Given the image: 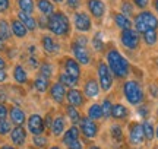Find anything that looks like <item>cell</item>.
Listing matches in <instances>:
<instances>
[{
    "label": "cell",
    "mask_w": 158,
    "mask_h": 149,
    "mask_svg": "<svg viewBox=\"0 0 158 149\" xmlns=\"http://www.w3.org/2000/svg\"><path fill=\"white\" fill-rule=\"evenodd\" d=\"M107 66L110 72L117 76V78H126L129 74V62L117 51V50H110L107 53Z\"/></svg>",
    "instance_id": "6da1fadb"
},
{
    "label": "cell",
    "mask_w": 158,
    "mask_h": 149,
    "mask_svg": "<svg viewBox=\"0 0 158 149\" xmlns=\"http://www.w3.org/2000/svg\"><path fill=\"white\" fill-rule=\"evenodd\" d=\"M47 29L50 31L53 35L57 37H64L69 34L70 31V22H69L68 16L63 13V12H53L50 16H48V25Z\"/></svg>",
    "instance_id": "7a4b0ae2"
},
{
    "label": "cell",
    "mask_w": 158,
    "mask_h": 149,
    "mask_svg": "<svg viewBox=\"0 0 158 149\" xmlns=\"http://www.w3.org/2000/svg\"><path fill=\"white\" fill-rule=\"evenodd\" d=\"M135 28L138 34H143L148 29H157L158 28V19L152 12L143 10L141 12L135 19Z\"/></svg>",
    "instance_id": "3957f363"
},
{
    "label": "cell",
    "mask_w": 158,
    "mask_h": 149,
    "mask_svg": "<svg viewBox=\"0 0 158 149\" xmlns=\"http://www.w3.org/2000/svg\"><path fill=\"white\" fill-rule=\"evenodd\" d=\"M123 94L126 99L132 105H139L143 101V91L142 86L136 80H127L123 85Z\"/></svg>",
    "instance_id": "277c9868"
},
{
    "label": "cell",
    "mask_w": 158,
    "mask_h": 149,
    "mask_svg": "<svg viewBox=\"0 0 158 149\" xmlns=\"http://www.w3.org/2000/svg\"><path fill=\"white\" fill-rule=\"evenodd\" d=\"M97 72H98V80H100L98 85L101 86L102 91H110V88L113 85V74H111L110 69H108V66L101 62L98 64Z\"/></svg>",
    "instance_id": "5b68a950"
},
{
    "label": "cell",
    "mask_w": 158,
    "mask_h": 149,
    "mask_svg": "<svg viewBox=\"0 0 158 149\" xmlns=\"http://www.w3.org/2000/svg\"><path fill=\"white\" fill-rule=\"evenodd\" d=\"M120 40H122V44H123L126 48H129V50H135L136 47L139 46V34L132 28L122 31Z\"/></svg>",
    "instance_id": "8992f818"
},
{
    "label": "cell",
    "mask_w": 158,
    "mask_h": 149,
    "mask_svg": "<svg viewBox=\"0 0 158 149\" xmlns=\"http://www.w3.org/2000/svg\"><path fill=\"white\" fill-rule=\"evenodd\" d=\"M28 130L29 133H32L34 136H38V135H43L44 133V129H45V123H44V119L41 117L40 114H32L29 115L28 121Z\"/></svg>",
    "instance_id": "52a82bcc"
},
{
    "label": "cell",
    "mask_w": 158,
    "mask_h": 149,
    "mask_svg": "<svg viewBox=\"0 0 158 149\" xmlns=\"http://www.w3.org/2000/svg\"><path fill=\"white\" fill-rule=\"evenodd\" d=\"M81 124V132L84 133V136L86 139H94L98 133V126L97 123L89 117H85V119H81L79 121Z\"/></svg>",
    "instance_id": "ba28073f"
},
{
    "label": "cell",
    "mask_w": 158,
    "mask_h": 149,
    "mask_svg": "<svg viewBox=\"0 0 158 149\" xmlns=\"http://www.w3.org/2000/svg\"><path fill=\"white\" fill-rule=\"evenodd\" d=\"M73 25L75 28L81 31V32H86L89 31L91 26H92V22H91V18L85 13V12H76L73 15Z\"/></svg>",
    "instance_id": "9c48e42d"
},
{
    "label": "cell",
    "mask_w": 158,
    "mask_h": 149,
    "mask_svg": "<svg viewBox=\"0 0 158 149\" xmlns=\"http://www.w3.org/2000/svg\"><path fill=\"white\" fill-rule=\"evenodd\" d=\"M129 140H130V143L132 145H142V142L145 140V135H143L142 124H139V123H133V124H130Z\"/></svg>",
    "instance_id": "30bf717a"
},
{
    "label": "cell",
    "mask_w": 158,
    "mask_h": 149,
    "mask_svg": "<svg viewBox=\"0 0 158 149\" xmlns=\"http://www.w3.org/2000/svg\"><path fill=\"white\" fill-rule=\"evenodd\" d=\"M86 7L91 15L97 19H101L106 13V5L102 0H86Z\"/></svg>",
    "instance_id": "8fae6325"
},
{
    "label": "cell",
    "mask_w": 158,
    "mask_h": 149,
    "mask_svg": "<svg viewBox=\"0 0 158 149\" xmlns=\"http://www.w3.org/2000/svg\"><path fill=\"white\" fill-rule=\"evenodd\" d=\"M72 53H73L75 60L78 63H81V64L89 63L91 57H89V53L86 51V47H82V46H79V44H76V42H73L72 44Z\"/></svg>",
    "instance_id": "7c38bea8"
},
{
    "label": "cell",
    "mask_w": 158,
    "mask_h": 149,
    "mask_svg": "<svg viewBox=\"0 0 158 149\" xmlns=\"http://www.w3.org/2000/svg\"><path fill=\"white\" fill-rule=\"evenodd\" d=\"M41 44H43L44 51L48 53V54H57V53L60 51V44H59L51 35H43Z\"/></svg>",
    "instance_id": "4fadbf2b"
},
{
    "label": "cell",
    "mask_w": 158,
    "mask_h": 149,
    "mask_svg": "<svg viewBox=\"0 0 158 149\" xmlns=\"http://www.w3.org/2000/svg\"><path fill=\"white\" fill-rule=\"evenodd\" d=\"M10 139H12V142H13V145L22 146L25 143V140H27V132H25V129L22 126H15L10 130Z\"/></svg>",
    "instance_id": "5bb4252c"
},
{
    "label": "cell",
    "mask_w": 158,
    "mask_h": 149,
    "mask_svg": "<svg viewBox=\"0 0 158 149\" xmlns=\"http://www.w3.org/2000/svg\"><path fill=\"white\" fill-rule=\"evenodd\" d=\"M50 95H51V98H53L54 103L62 104L63 101H64V97H66V88H64L60 82H57L54 85H51Z\"/></svg>",
    "instance_id": "9a60e30c"
},
{
    "label": "cell",
    "mask_w": 158,
    "mask_h": 149,
    "mask_svg": "<svg viewBox=\"0 0 158 149\" xmlns=\"http://www.w3.org/2000/svg\"><path fill=\"white\" fill-rule=\"evenodd\" d=\"M9 115H10V121L15 126H22L23 123H27V115L23 113V110L19 107H12L9 110Z\"/></svg>",
    "instance_id": "2e32d148"
},
{
    "label": "cell",
    "mask_w": 158,
    "mask_h": 149,
    "mask_svg": "<svg viewBox=\"0 0 158 149\" xmlns=\"http://www.w3.org/2000/svg\"><path fill=\"white\" fill-rule=\"evenodd\" d=\"M10 29H12V35H15L16 38H25L27 34L29 32L28 29H27V26H25L19 19H12Z\"/></svg>",
    "instance_id": "e0dca14e"
},
{
    "label": "cell",
    "mask_w": 158,
    "mask_h": 149,
    "mask_svg": "<svg viewBox=\"0 0 158 149\" xmlns=\"http://www.w3.org/2000/svg\"><path fill=\"white\" fill-rule=\"evenodd\" d=\"M18 19L21 21V22L27 26L28 31H35V29L38 28V25H37V19H35L32 15H29V13H23V12H18Z\"/></svg>",
    "instance_id": "ac0fdd59"
},
{
    "label": "cell",
    "mask_w": 158,
    "mask_h": 149,
    "mask_svg": "<svg viewBox=\"0 0 158 149\" xmlns=\"http://www.w3.org/2000/svg\"><path fill=\"white\" fill-rule=\"evenodd\" d=\"M85 98H84V94L78 89L72 88L70 91L68 92V103L69 105H73V107H81L84 104Z\"/></svg>",
    "instance_id": "d6986e66"
},
{
    "label": "cell",
    "mask_w": 158,
    "mask_h": 149,
    "mask_svg": "<svg viewBox=\"0 0 158 149\" xmlns=\"http://www.w3.org/2000/svg\"><path fill=\"white\" fill-rule=\"evenodd\" d=\"M64 69H66V73L72 74L75 78H78L81 76V67H79V63L75 60V58H64Z\"/></svg>",
    "instance_id": "ffe728a7"
},
{
    "label": "cell",
    "mask_w": 158,
    "mask_h": 149,
    "mask_svg": "<svg viewBox=\"0 0 158 149\" xmlns=\"http://www.w3.org/2000/svg\"><path fill=\"white\" fill-rule=\"evenodd\" d=\"M35 7L41 12V15H45V16H50L54 12V5L51 0H37Z\"/></svg>",
    "instance_id": "44dd1931"
},
{
    "label": "cell",
    "mask_w": 158,
    "mask_h": 149,
    "mask_svg": "<svg viewBox=\"0 0 158 149\" xmlns=\"http://www.w3.org/2000/svg\"><path fill=\"white\" fill-rule=\"evenodd\" d=\"M84 92L85 95L88 98H95L100 92V85L97 83L94 79H89L85 82V86H84Z\"/></svg>",
    "instance_id": "7402d4cb"
},
{
    "label": "cell",
    "mask_w": 158,
    "mask_h": 149,
    "mask_svg": "<svg viewBox=\"0 0 158 149\" xmlns=\"http://www.w3.org/2000/svg\"><path fill=\"white\" fill-rule=\"evenodd\" d=\"M13 79L16 80L18 83H27L28 82V73H27V70L23 69V66L16 64L13 67Z\"/></svg>",
    "instance_id": "603a6c76"
},
{
    "label": "cell",
    "mask_w": 158,
    "mask_h": 149,
    "mask_svg": "<svg viewBox=\"0 0 158 149\" xmlns=\"http://www.w3.org/2000/svg\"><path fill=\"white\" fill-rule=\"evenodd\" d=\"M63 132H64V119L62 115H57L56 119H53L51 123V133L54 136H60Z\"/></svg>",
    "instance_id": "cb8c5ba5"
},
{
    "label": "cell",
    "mask_w": 158,
    "mask_h": 149,
    "mask_svg": "<svg viewBox=\"0 0 158 149\" xmlns=\"http://www.w3.org/2000/svg\"><path fill=\"white\" fill-rule=\"evenodd\" d=\"M78 139H79V129L76 126H72L70 129L66 130V133H64V136H63V143L69 146L72 142L78 140Z\"/></svg>",
    "instance_id": "d4e9b609"
},
{
    "label": "cell",
    "mask_w": 158,
    "mask_h": 149,
    "mask_svg": "<svg viewBox=\"0 0 158 149\" xmlns=\"http://www.w3.org/2000/svg\"><path fill=\"white\" fill-rule=\"evenodd\" d=\"M16 5H18L19 12H23V13L32 15V12L35 10V2L34 0H16Z\"/></svg>",
    "instance_id": "484cf974"
},
{
    "label": "cell",
    "mask_w": 158,
    "mask_h": 149,
    "mask_svg": "<svg viewBox=\"0 0 158 149\" xmlns=\"http://www.w3.org/2000/svg\"><path fill=\"white\" fill-rule=\"evenodd\" d=\"M114 22H116V25H117L122 31L132 28V22H130V19L127 16H124L123 13H116V15H114Z\"/></svg>",
    "instance_id": "4316f807"
},
{
    "label": "cell",
    "mask_w": 158,
    "mask_h": 149,
    "mask_svg": "<svg viewBox=\"0 0 158 149\" xmlns=\"http://www.w3.org/2000/svg\"><path fill=\"white\" fill-rule=\"evenodd\" d=\"M12 37V29L10 23L6 19H0V38L3 41H9Z\"/></svg>",
    "instance_id": "83f0119b"
},
{
    "label": "cell",
    "mask_w": 158,
    "mask_h": 149,
    "mask_svg": "<svg viewBox=\"0 0 158 149\" xmlns=\"http://www.w3.org/2000/svg\"><path fill=\"white\" fill-rule=\"evenodd\" d=\"M129 114V111L127 108L122 105V104H114L113 108H111V115H113L114 119H117V120H122V119H126Z\"/></svg>",
    "instance_id": "f1b7e54d"
},
{
    "label": "cell",
    "mask_w": 158,
    "mask_h": 149,
    "mask_svg": "<svg viewBox=\"0 0 158 149\" xmlns=\"http://www.w3.org/2000/svg\"><path fill=\"white\" fill-rule=\"evenodd\" d=\"M78 78H75V76H72V74L69 73H62L59 74V82L62 83L63 86H69V88H73V86H76V83H78Z\"/></svg>",
    "instance_id": "f546056e"
},
{
    "label": "cell",
    "mask_w": 158,
    "mask_h": 149,
    "mask_svg": "<svg viewBox=\"0 0 158 149\" xmlns=\"http://www.w3.org/2000/svg\"><path fill=\"white\" fill-rule=\"evenodd\" d=\"M48 86H50V79H47L44 76H41L38 74L34 80V88L37 89L38 92H45L48 89Z\"/></svg>",
    "instance_id": "4dcf8cb0"
},
{
    "label": "cell",
    "mask_w": 158,
    "mask_h": 149,
    "mask_svg": "<svg viewBox=\"0 0 158 149\" xmlns=\"http://www.w3.org/2000/svg\"><path fill=\"white\" fill-rule=\"evenodd\" d=\"M143 41L147 42L148 46H154L158 40V34H157V29H148L143 32Z\"/></svg>",
    "instance_id": "1f68e13d"
},
{
    "label": "cell",
    "mask_w": 158,
    "mask_h": 149,
    "mask_svg": "<svg viewBox=\"0 0 158 149\" xmlns=\"http://www.w3.org/2000/svg\"><path fill=\"white\" fill-rule=\"evenodd\" d=\"M88 117L92 120H98L102 117V111H101V105L100 104H92L89 108H88Z\"/></svg>",
    "instance_id": "d6a6232c"
},
{
    "label": "cell",
    "mask_w": 158,
    "mask_h": 149,
    "mask_svg": "<svg viewBox=\"0 0 158 149\" xmlns=\"http://www.w3.org/2000/svg\"><path fill=\"white\" fill-rule=\"evenodd\" d=\"M66 113H68V117L70 119V121L73 124H78L79 121H81V114H79V111H78V107L69 105L68 108H66Z\"/></svg>",
    "instance_id": "836d02e7"
},
{
    "label": "cell",
    "mask_w": 158,
    "mask_h": 149,
    "mask_svg": "<svg viewBox=\"0 0 158 149\" xmlns=\"http://www.w3.org/2000/svg\"><path fill=\"white\" fill-rule=\"evenodd\" d=\"M142 129H143V135H145V139L147 140H152L154 136H155V130H154V126L151 121H143L142 124Z\"/></svg>",
    "instance_id": "e575fe53"
},
{
    "label": "cell",
    "mask_w": 158,
    "mask_h": 149,
    "mask_svg": "<svg viewBox=\"0 0 158 149\" xmlns=\"http://www.w3.org/2000/svg\"><path fill=\"white\" fill-rule=\"evenodd\" d=\"M40 74L47 78V79H50L51 76H53V66H51V63L41 64V66H40Z\"/></svg>",
    "instance_id": "d590c367"
},
{
    "label": "cell",
    "mask_w": 158,
    "mask_h": 149,
    "mask_svg": "<svg viewBox=\"0 0 158 149\" xmlns=\"http://www.w3.org/2000/svg\"><path fill=\"white\" fill-rule=\"evenodd\" d=\"M92 47L95 48L97 51H101L104 48V41H102V34L101 32H97L92 38Z\"/></svg>",
    "instance_id": "8d00e7d4"
},
{
    "label": "cell",
    "mask_w": 158,
    "mask_h": 149,
    "mask_svg": "<svg viewBox=\"0 0 158 149\" xmlns=\"http://www.w3.org/2000/svg\"><path fill=\"white\" fill-rule=\"evenodd\" d=\"M120 9H122V12L120 13H123L124 16H132L133 15V5L130 3L129 0H124L123 3H122V6H120Z\"/></svg>",
    "instance_id": "74e56055"
},
{
    "label": "cell",
    "mask_w": 158,
    "mask_h": 149,
    "mask_svg": "<svg viewBox=\"0 0 158 149\" xmlns=\"http://www.w3.org/2000/svg\"><path fill=\"white\" fill-rule=\"evenodd\" d=\"M111 136L116 142H122L123 140V130H122V127L117 126V124H114L111 126Z\"/></svg>",
    "instance_id": "f35d334b"
},
{
    "label": "cell",
    "mask_w": 158,
    "mask_h": 149,
    "mask_svg": "<svg viewBox=\"0 0 158 149\" xmlns=\"http://www.w3.org/2000/svg\"><path fill=\"white\" fill-rule=\"evenodd\" d=\"M111 108H113V104L110 99H104L101 104V111H102V117H110L111 115Z\"/></svg>",
    "instance_id": "ab89813d"
},
{
    "label": "cell",
    "mask_w": 158,
    "mask_h": 149,
    "mask_svg": "<svg viewBox=\"0 0 158 149\" xmlns=\"http://www.w3.org/2000/svg\"><path fill=\"white\" fill-rule=\"evenodd\" d=\"M12 126H10V121L5 120H0V136H6L7 133H10Z\"/></svg>",
    "instance_id": "60d3db41"
},
{
    "label": "cell",
    "mask_w": 158,
    "mask_h": 149,
    "mask_svg": "<svg viewBox=\"0 0 158 149\" xmlns=\"http://www.w3.org/2000/svg\"><path fill=\"white\" fill-rule=\"evenodd\" d=\"M32 142H34V145L37 148H45L47 143H48V139L45 138V136H43V135H38V136H34Z\"/></svg>",
    "instance_id": "b9f144b4"
},
{
    "label": "cell",
    "mask_w": 158,
    "mask_h": 149,
    "mask_svg": "<svg viewBox=\"0 0 158 149\" xmlns=\"http://www.w3.org/2000/svg\"><path fill=\"white\" fill-rule=\"evenodd\" d=\"M37 25H38V28H41V29H47V25H48V16L41 15V16L38 18V21H37Z\"/></svg>",
    "instance_id": "7bdbcfd3"
},
{
    "label": "cell",
    "mask_w": 158,
    "mask_h": 149,
    "mask_svg": "<svg viewBox=\"0 0 158 149\" xmlns=\"http://www.w3.org/2000/svg\"><path fill=\"white\" fill-rule=\"evenodd\" d=\"M10 9V0H0V13L3 15Z\"/></svg>",
    "instance_id": "ee69618b"
},
{
    "label": "cell",
    "mask_w": 158,
    "mask_h": 149,
    "mask_svg": "<svg viewBox=\"0 0 158 149\" xmlns=\"http://www.w3.org/2000/svg\"><path fill=\"white\" fill-rule=\"evenodd\" d=\"M9 114V110L6 107L5 104H0V120H5L6 117Z\"/></svg>",
    "instance_id": "f6af8a7d"
},
{
    "label": "cell",
    "mask_w": 158,
    "mask_h": 149,
    "mask_svg": "<svg viewBox=\"0 0 158 149\" xmlns=\"http://www.w3.org/2000/svg\"><path fill=\"white\" fill-rule=\"evenodd\" d=\"M81 2L82 0H66V3L70 9H78L79 6H81Z\"/></svg>",
    "instance_id": "bcb514c9"
},
{
    "label": "cell",
    "mask_w": 158,
    "mask_h": 149,
    "mask_svg": "<svg viewBox=\"0 0 158 149\" xmlns=\"http://www.w3.org/2000/svg\"><path fill=\"white\" fill-rule=\"evenodd\" d=\"M69 149H84V145H82V142L81 140H75V142H72V143L68 146Z\"/></svg>",
    "instance_id": "7dc6e473"
},
{
    "label": "cell",
    "mask_w": 158,
    "mask_h": 149,
    "mask_svg": "<svg viewBox=\"0 0 158 149\" xmlns=\"http://www.w3.org/2000/svg\"><path fill=\"white\" fill-rule=\"evenodd\" d=\"M133 3H135L138 7H141V9H145L149 3V0H133Z\"/></svg>",
    "instance_id": "c3c4849f"
},
{
    "label": "cell",
    "mask_w": 158,
    "mask_h": 149,
    "mask_svg": "<svg viewBox=\"0 0 158 149\" xmlns=\"http://www.w3.org/2000/svg\"><path fill=\"white\" fill-rule=\"evenodd\" d=\"M76 44H79V46L82 47H86V44H88V38H85V37H76V41H75Z\"/></svg>",
    "instance_id": "681fc988"
},
{
    "label": "cell",
    "mask_w": 158,
    "mask_h": 149,
    "mask_svg": "<svg viewBox=\"0 0 158 149\" xmlns=\"http://www.w3.org/2000/svg\"><path fill=\"white\" fill-rule=\"evenodd\" d=\"M138 113H139V115H141V117H147V115L149 114V110H148V107H145V105H142V107H139V110H138Z\"/></svg>",
    "instance_id": "f907efd6"
},
{
    "label": "cell",
    "mask_w": 158,
    "mask_h": 149,
    "mask_svg": "<svg viewBox=\"0 0 158 149\" xmlns=\"http://www.w3.org/2000/svg\"><path fill=\"white\" fill-rule=\"evenodd\" d=\"M28 63H29V66H31L32 69H37V67H38V60H37L34 56L28 58Z\"/></svg>",
    "instance_id": "816d5d0a"
},
{
    "label": "cell",
    "mask_w": 158,
    "mask_h": 149,
    "mask_svg": "<svg viewBox=\"0 0 158 149\" xmlns=\"http://www.w3.org/2000/svg\"><path fill=\"white\" fill-rule=\"evenodd\" d=\"M7 79V73L5 72V69H0V82H5Z\"/></svg>",
    "instance_id": "f5cc1de1"
},
{
    "label": "cell",
    "mask_w": 158,
    "mask_h": 149,
    "mask_svg": "<svg viewBox=\"0 0 158 149\" xmlns=\"http://www.w3.org/2000/svg\"><path fill=\"white\" fill-rule=\"evenodd\" d=\"M44 123H45V126L51 127V123H53V119H51L50 115H47V117H45V120H44Z\"/></svg>",
    "instance_id": "db71d44e"
},
{
    "label": "cell",
    "mask_w": 158,
    "mask_h": 149,
    "mask_svg": "<svg viewBox=\"0 0 158 149\" xmlns=\"http://www.w3.org/2000/svg\"><path fill=\"white\" fill-rule=\"evenodd\" d=\"M6 67V62H5V58L0 56V69H5Z\"/></svg>",
    "instance_id": "11a10c76"
},
{
    "label": "cell",
    "mask_w": 158,
    "mask_h": 149,
    "mask_svg": "<svg viewBox=\"0 0 158 149\" xmlns=\"http://www.w3.org/2000/svg\"><path fill=\"white\" fill-rule=\"evenodd\" d=\"M0 149H16L15 146H10V145H3Z\"/></svg>",
    "instance_id": "9f6ffc18"
},
{
    "label": "cell",
    "mask_w": 158,
    "mask_h": 149,
    "mask_svg": "<svg viewBox=\"0 0 158 149\" xmlns=\"http://www.w3.org/2000/svg\"><path fill=\"white\" fill-rule=\"evenodd\" d=\"M28 50H29V54H32V56H34V53H35V47H34V46H32V47H29Z\"/></svg>",
    "instance_id": "6f0895ef"
},
{
    "label": "cell",
    "mask_w": 158,
    "mask_h": 149,
    "mask_svg": "<svg viewBox=\"0 0 158 149\" xmlns=\"http://www.w3.org/2000/svg\"><path fill=\"white\" fill-rule=\"evenodd\" d=\"M154 7H155V10L158 12V0H154Z\"/></svg>",
    "instance_id": "680465c9"
},
{
    "label": "cell",
    "mask_w": 158,
    "mask_h": 149,
    "mask_svg": "<svg viewBox=\"0 0 158 149\" xmlns=\"http://www.w3.org/2000/svg\"><path fill=\"white\" fill-rule=\"evenodd\" d=\"M3 47H5V41H3V40H2V38H0V50H2Z\"/></svg>",
    "instance_id": "91938a15"
},
{
    "label": "cell",
    "mask_w": 158,
    "mask_h": 149,
    "mask_svg": "<svg viewBox=\"0 0 158 149\" xmlns=\"http://www.w3.org/2000/svg\"><path fill=\"white\" fill-rule=\"evenodd\" d=\"M51 2H56V3H62L63 0H51Z\"/></svg>",
    "instance_id": "94428289"
},
{
    "label": "cell",
    "mask_w": 158,
    "mask_h": 149,
    "mask_svg": "<svg viewBox=\"0 0 158 149\" xmlns=\"http://www.w3.org/2000/svg\"><path fill=\"white\" fill-rule=\"evenodd\" d=\"M89 149H101V148H98V146H91Z\"/></svg>",
    "instance_id": "6125c7cd"
},
{
    "label": "cell",
    "mask_w": 158,
    "mask_h": 149,
    "mask_svg": "<svg viewBox=\"0 0 158 149\" xmlns=\"http://www.w3.org/2000/svg\"><path fill=\"white\" fill-rule=\"evenodd\" d=\"M50 149H60V148H59V146H51Z\"/></svg>",
    "instance_id": "be15d7a7"
},
{
    "label": "cell",
    "mask_w": 158,
    "mask_h": 149,
    "mask_svg": "<svg viewBox=\"0 0 158 149\" xmlns=\"http://www.w3.org/2000/svg\"><path fill=\"white\" fill-rule=\"evenodd\" d=\"M155 136H157V139H158V127H157V130H155Z\"/></svg>",
    "instance_id": "e7e4bbea"
}]
</instances>
